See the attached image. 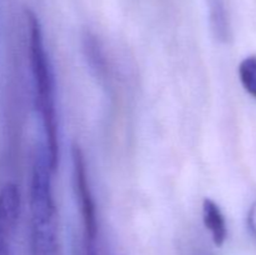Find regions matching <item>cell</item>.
<instances>
[{
	"label": "cell",
	"instance_id": "1",
	"mask_svg": "<svg viewBox=\"0 0 256 255\" xmlns=\"http://www.w3.org/2000/svg\"><path fill=\"white\" fill-rule=\"evenodd\" d=\"M25 19L29 34V59L34 82L35 105L42 116L45 135L44 146L49 154L50 164L55 172L59 165V134L55 108L54 75L44 46L39 19L32 10L25 12Z\"/></svg>",
	"mask_w": 256,
	"mask_h": 255
},
{
	"label": "cell",
	"instance_id": "2",
	"mask_svg": "<svg viewBox=\"0 0 256 255\" xmlns=\"http://www.w3.org/2000/svg\"><path fill=\"white\" fill-rule=\"evenodd\" d=\"M54 172L46 149L42 148L35 156L30 182V212L32 222L56 220V206L52 195V175Z\"/></svg>",
	"mask_w": 256,
	"mask_h": 255
},
{
	"label": "cell",
	"instance_id": "3",
	"mask_svg": "<svg viewBox=\"0 0 256 255\" xmlns=\"http://www.w3.org/2000/svg\"><path fill=\"white\" fill-rule=\"evenodd\" d=\"M72 162L75 195H76L78 204H79L82 228H84V240L94 242L98 236L96 208H95L94 198H92V189H90L84 152L76 144L72 145Z\"/></svg>",
	"mask_w": 256,
	"mask_h": 255
},
{
	"label": "cell",
	"instance_id": "4",
	"mask_svg": "<svg viewBox=\"0 0 256 255\" xmlns=\"http://www.w3.org/2000/svg\"><path fill=\"white\" fill-rule=\"evenodd\" d=\"M20 214V194L16 185L8 182L0 190V238L10 242Z\"/></svg>",
	"mask_w": 256,
	"mask_h": 255
},
{
	"label": "cell",
	"instance_id": "5",
	"mask_svg": "<svg viewBox=\"0 0 256 255\" xmlns=\"http://www.w3.org/2000/svg\"><path fill=\"white\" fill-rule=\"evenodd\" d=\"M32 255H64L56 220L32 222Z\"/></svg>",
	"mask_w": 256,
	"mask_h": 255
},
{
	"label": "cell",
	"instance_id": "6",
	"mask_svg": "<svg viewBox=\"0 0 256 255\" xmlns=\"http://www.w3.org/2000/svg\"><path fill=\"white\" fill-rule=\"evenodd\" d=\"M209 25L215 39L220 42H229L232 36V18L228 0H206Z\"/></svg>",
	"mask_w": 256,
	"mask_h": 255
},
{
	"label": "cell",
	"instance_id": "7",
	"mask_svg": "<svg viewBox=\"0 0 256 255\" xmlns=\"http://www.w3.org/2000/svg\"><path fill=\"white\" fill-rule=\"evenodd\" d=\"M202 222L206 230L212 235L214 244L216 246L224 245L228 238L226 220L219 205L209 198L202 202Z\"/></svg>",
	"mask_w": 256,
	"mask_h": 255
},
{
	"label": "cell",
	"instance_id": "8",
	"mask_svg": "<svg viewBox=\"0 0 256 255\" xmlns=\"http://www.w3.org/2000/svg\"><path fill=\"white\" fill-rule=\"evenodd\" d=\"M239 79L244 89L256 99V56L245 58L239 64Z\"/></svg>",
	"mask_w": 256,
	"mask_h": 255
},
{
	"label": "cell",
	"instance_id": "9",
	"mask_svg": "<svg viewBox=\"0 0 256 255\" xmlns=\"http://www.w3.org/2000/svg\"><path fill=\"white\" fill-rule=\"evenodd\" d=\"M248 226H249L250 232L256 239V202L250 206L249 212H248Z\"/></svg>",
	"mask_w": 256,
	"mask_h": 255
}]
</instances>
